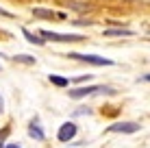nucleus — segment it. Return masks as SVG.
Wrapping results in <instances>:
<instances>
[{
  "label": "nucleus",
  "mask_w": 150,
  "mask_h": 148,
  "mask_svg": "<svg viewBox=\"0 0 150 148\" xmlns=\"http://www.w3.org/2000/svg\"><path fill=\"white\" fill-rule=\"evenodd\" d=\"M94 94H115V89L109 85H89V87H76L70 89V98H87Z\"/></svg>",
  "instance_id": "nucleus-1"
},
{
  "label": "nucleus",
  "mask_w": 150,
  "mask_h": 148,
  "mask_svg": "<svg viewBox=\"0 0 150 148\" xmlns=\"http://www.w3.org/2000/svg\"><path fill=\"white\" fill-rule=\"evenodd\" d=\"M70 59L83 61V63H89V65H113L115 61L107 59V57H98V55H83V52H70Z\"/></svg>",
  "instance_id": "nucleus-2"
},
{
  "label": "nucleus",
  "mask_w": 150,
  "mask_h": 148,
  "mask_svg": "<svg viewBox=\"0 0 150 148\" xmlns=\"http://www.w3.org/2000/svg\"><path fill=\"white\" fill-rule=\"evenodd\" d=\"M41 37L44 39H50V42H83V35H76V33H54V30H41Z\"/></svg>",
  "instance_id": "nucleus-3"
},
{
  "label": "nucleus",
  "mask_w": 150,
  "mask_h": 148,
  "mask_svg": "<svg viewBox=\"0 0 150 148\" xmlns=\"http://www.w3.org/2000/svg\"><path fill=\"white\" fill-rule=\"evenodd\" d=\"M76 131H79V126H76L74 122H63V124L59 126L57 137H59V142H70V140L76 137Z\"/></svg>",
  "instance_id": "nucleus-4"
},
{
  "label": "nucleus",
  "mask_w": 150,
  "mask_h": 148,
  "mask_svg": "<svg viewBox=\"0 0 150 148\" xmlns=\"http://www.w3.org/2000/svg\"><path fill=\"white\" fill-rule=\"evenodd\" d=\"M109 133H137L139 131V124L137 122H115V124H111Z\"/></svg>",
  "instance_id": "nucleus-5"
},
{
  "label": "nucleus",
  "mask_w": 150,
  "mask_h": 148,
  "mask_svg": "<svg viewBox=\"0 0 150 148\" xmlns=\"http://www.w3.org/2000/svg\"><path fill=\"white\" fill-rule=\"evenodd\" d=\"M28 135L33 137V140H37V142H44V140H46V133H44V129H41V124H39L37 118L30 120V124H28Z\"/></svg>",
  "instance_id": "nucleus-6"
},
{
  "label": "nucleus",
  "mask_w": 150,
  "mask_h": 148,
  "mask_svg": "<svg viewBox=\"0 0 150 148\" xmlns=\"http://www.w3.org/2000/svg\"><path fill=\"white\" fill-rule=\"evenodd\" d=\"M35 18H44V20H65V13H57L50 9H33Z\"/></svg>",
  "instance_id": "nucleus-7"
},
{
  "label": "nucleus",
  "mask_w": 150,
  "mask_h": 148,
  "mask_svg": "<svg viewBox=\"0 0 150 148\" xmlns=\"http://www.w3.org/2000/svg\"><path fill=\"white\" fill-rule=\"evenodd\" d=\"M133 30L131 28H107L105 37H131Z\"/></svg>",
  "instance_id": "nucleus-8"
},
{
  "label": "nucleus",
  "mask_w": 150,
  "mask_h": 148,
  "mask_svg": "<svg viewBox=\"0 0 150 148\" xmlns=\"http://www.w3.org/2000/svg\"><path fill=\"white\" fill-rule=\"evenodd\" d=\"M22 33H24V37H26L30 44H35V46H44V44H46V39L41 37V35H33V33L26 30V28H22Z\"/></svg>",
  "instance_id": "nucleus-9"
},
{
  "label": "nucleus",
  "mask_w": 150,
  "mask_h": 148,
  "mask_svg": "<svg viewBox=\"0 0 150 148\" xmlns=\"http://www.w3.org/2000/svg\"><path fill=\"white\" fill-rule=\"evenodd\" d=\"M48 79H50V83H52V85H57V87H68V85H70V79L59 76V74H50Z\"/></svg>",
  "instance_id": "nucleus-10"
},
{
  "label": "nucleus",
  "mask_w": 150,
  "mask_h": 148,
  "mask_svg": "<svg viewBox=\"0 0 150 148\" xmlns=\"http://www.w3.org/2000/svg\"><path fill=\"white\" fill-rule=\"evenodd\" d=\"M13 61H18V63H26V65H33L37 59H35V57H30V55H15Z\"/></svg>",
  "instance_id": "nucleus-11"
},
{
  "label": "nucleus",
  "mask_w": 150,
  "mask_h": 148,
  "mask_svg": "<svg viewBox=\"0 0 150 148\" xmlns=\"http://www.w3.org/2000/svg\"><path fill=\"white\" fill-rule=\"evenodd\" d=\"M9 133H11V129H9V126H4V129L0 131V148H4V142H7Z\"/></svg>",
  "instance_id": "nucleus-12"
},
{
  "label": "nucleus",
  "mask_w": 150,
  "mask_h": 148,
  "mask_svg": "<svg viewBox=\"0 0 150 148\" xmlns=\"http://www.w3.org/2000/svg\"><path fill=\"white\" fill-rule=\"evenodd\" d=\"M91 109H87V107H79V109L74 111V115H89Z\"/></svg>",
  "instance_id": "nucleus-13"
},
{
  "label": "nucleus",
  "mask_w": 150,
  "mask_h": 148,
  "mask_svg": "<svg viewBox=\"0 0 150 148\" xmlns=\"http://www.w3.org/2000/svg\"><path fill=\"white\" fill-rule=\"evenodd\" d=\"M0 15H4V18H13V13L7 11V9H2V7H0Z\"/></svg>",
  "instance_id": "nucleus-14"
},
{
  "label": "nucleus",
  "mask_w": 150,
  "mask_h": 148,
  "mask_svg": "<svg viewBox=\"0 0 150 148\" xmlns=\"http://www.w3.org/2000/svg\"><path fill=\"white\" fill-rule=\"evenodd\" d=\"M4 111V100H2V96H0V113Z\"/></svg>",
  "instance_id": "nucleus-15"
},
{
  "label": "nucleus",
  "mask_w": 150,
  "mask_h": 148,
  "mask_svg": "<svg viewBox=\"0 0 150 148\" xmlns=\"http://www.w3.org/2000/svg\"><path fill=\"white\" fill-rule=\"evenodd\" d=\"M139 81H146V83H150V74H146V76H142Z\"/></svg>",
  "instance_id": "nucleus-16"
},
{
  "label": "nucleus",
  "mask_w": 150,
  "mask_h": 148,
  "mask_svg": "<svg viewBox=\"0 0 150 148\" xmlns=\"http://www.w3.org/2000/svg\"><path fill=\"white\" fill-rule=\"evenodd\" d=\"M7 148H20V146H15V144H9V146H7Z\"/></svg>",
  "instance_id": "nucleus-17"
},
{
  "label": "nucleus",
  "mask_w": 150,
  "mask_h": 148,
  "mask_svg": "<svg viewBox=\"0 0 150 148\" xmlns=\"http://www.w3.org/2000/svg\"><path fill=\"white\" fill-rule=\"evenodd\" d=\"M146 2H150V0H146Z\"/></svg>",
  "instance_id": "nucleus-18"
}]
</instances>
